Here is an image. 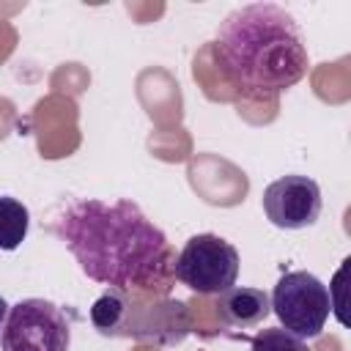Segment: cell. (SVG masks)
Wrapping results in <instances>:
<instances>
[{
  "label": "cell",
  "mask_w": 351,
  "mask_h": 351,
  "mask_svg": "<svg viewBox=\"0 0 351 351\" xmlns=\"http://www.w3.org/2000/svg\"><path fill=\"white\" fill-rule=\"evenodd\" d=\"M52 230L90 280L118 291H170L173 247L137 203L74 197L63 203Z\"/></svg>",
  "instance_id": "obj_1"
},
{
  "label": "cell",
  "mask_w": 351,
  "mask_h": 351,
  "mask_svg": "<svg viewBox=\"0 0 351 351\" xmlns=\"http://www.w3.org/2000/svg\"><path fill=\"white\" fill-rule=\"evenodd\" d=\"M214 52L228 82L255 101L277 99L310 66L296 19L274 3H250L230 11L217 27Z\"/></svg>",
  "instance_id": "obj_2"
},
{
  "label": "cell",
  "mask_w": 351,
  "mask_h": 351,
  "mask_svg": "<svg viewBox=\"0 0 351 351\" xmlns=\"http://www.w3.org/2000/svg\"><path fill=\"white\" fill-rule=\"evenodd\" d=\"M71 321L49 299H19L8 307L0 329L3 351H69Z\"/></svg>",
  "instance_id": "obj_3"
},
{
  "label": "cell",
  "mask_w": 351,
  "mask_h": 351,
  "mask_svg": "<svg viewBox=\"0 0 351 351\" xmlns=\"http://www.w3.org/2000/svg\"><path fill=\"white\" fill-rule=\"evenodd\" d=\"M239 252L217 233L192 236L173 263V277L195 293H225L239 277Z\"/></svg>",
  "instance_id": "obj_4"
},
{
  "label": "cell",
  "mask_w": 351,
  "mask_h": 351,
  "mask_svg": "<svg viewBox=\"0 0 351 351\" xmlns=\"http://www.w3.org/2000/svg\"><path fill=\"white\" fill-rule=\"evenodd\" d=\"M269 304L271 313L280 318L282 329H288L302 340L318 337L332 313L329 288L313 271L282 274L269 296Z\"/></svg>",
  "instance_id": "obj_5"
},
{
  "label": "cell",
  "mask_w": 351,
  "mask_h": 351,
  "mask_svg": "<svg viewBox=\"0 0 351 351\" xmlns=\"http://www.w3.org/2000/svg\"><path fill=\"white\" fill-rule=\"evenodd\" d=\"M263 211L274 228L302 230L321 214V186L310 176H282L263 189Z\"/></svg>",
  "instance_id": "obj_6"
},
{
  "label": "cell",
  "mask_w": 351,
  "mask_h": 351,
  "mask_svg": "<svg viewBox=\"0 0 351 351\" xmlns=\"http://www.w3.org/2000/svg\"><path fill=\"white\" fill-rule=\"evenodd\" d=\"M217 313L228 326H236V329L258 326L271 313L269 293L261 288H250V285H233L225 293H219Z\"/></svg>",
  "instance_id": "obj_7"
},
{
  "label": "cell",
  "mask_w": 351,
  "mask_h": 351,
  "mask_svg": "<svg viewBox=\"0 0 351 351\" xmlns=\"http://www.w3.org/2000/svg\"><path fill=\"white\" fill-rule=\"evenodd\" d=\"M27 225H30L27 206L16 197L3 195L0 197V250L3 252L16 250L27 236Z\"/></svg>",
  "instance_id": "obj_8"
},
{
  "label": "cell",
  "mask_w": 351,
  "mask_h": 351,
  "mask_svg": "<svg viewBox=\"0 0 351 351\" xmlns=\"http://www.w3.org/2000/svg\"><path fill=\"white\" fill-rule=\"evenodd\" d=\"M250 351H310V346H307V340L291 335L288 329L271 326V329H263L252 337Z\"/></svg>",
  "instance_id": "obj_9"
},
{
  "label": "cell",
  "mask_w": 351,
  "mask_h": 351,
  "mask_svg": "<svg viewBox=\"0 0 351 351\" xmlns=\"http://www.w3.org/2000/svg\"><path fill=\"white\" fill-rule=\"evenodd\" d=\"M5 315H8V302L0 296V329H3V324H5Z\"/></svg>",
  "instance_id": "obj_10"
}]
</instances>
